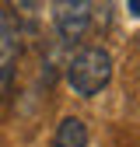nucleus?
Returning <instances> with one entry per match:
<instances>
[{"label":"nucleus","instance_id":"nucleus-1","mask_svg":"<svg viewBox=\"0 0 140 147\" xmlns=\"http://www.w3.org/2000/svg\"><path fill=\"white\" fill-rule=\"evenodd\" d=\"M112 81V56L102 46H84L74 53V60L67 63V84L74 88V95L91 98Z\"/></svg>","mask_w":140,"mask_h":147},{"label":"nucleus","instance_id":"nucleus-2","mask_svg":"<svg viewBox=\"0 0 140 147\" xmlns=\"http://www.w3.org/2000/svg\"><path fill=\"white\" fill-rule=\"evenodd\" d=\"M52 21L60 39L77 42L91 25V0H52Z\"/></svg>","mask_w":140,"mask_h":147},{"label":"nucleus","instance_id":"nucleus-3","mask_svg":"<svg viewBox=\"0 0 140 147\" xmlns=\"http://www.w3.org/2000/svg\"><path fill=\"white\" fill-rule=\"evenodd\" d=\"M18 53H21V39H18V25L14 18L0 7V84L11 81L14 63H18Z\"/></svg>","mask_w":140,"mask_h":147},{"label":"nucleus","instance_id":"nucleus-4","mask_svg":"<svg viewBox=\"0 0 140 147\" xmlns=\"http://www.w3.org/2000/svg\"><path fill=\"white\" fill-rule=\"evenodd\" d=\"M52 147H88V126H84V119H77V116L60 119L56 133H52Z\"/></svg>","mask_w":140,"mask_h":147},{"label":"nucleus","instance_id":"nucleus-5","mask_svg":"<svg viewBox=\"0 0 140 147\" xmlns=\"http://www.w3.org/2000/svg\"><path fill=\"white\" fill-rule=\"evenodd\" d=\"M11 4H14L18 11H35V7L42 4V0H11Z\"/></svg>","mask_w":140,"mask_h":147},{"label":"nucleus","instance_id":"nucleus-6","mask_svg":"<svg viewBox=\"0 0 140 147\" xmlns=\"http://www.w3.org/2000/svg\"><path fill=\"white\" fill-rule=\"evenodd\" d=\"M126 7H130L133 18H140V0H126Z\"/></svg>","mask_w":140,"mask_h":147}]
</instances>
